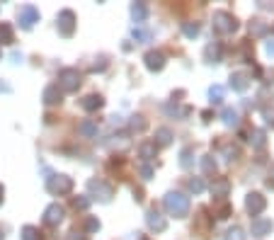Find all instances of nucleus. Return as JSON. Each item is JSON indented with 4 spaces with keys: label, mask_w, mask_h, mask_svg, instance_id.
<instances>
[{
    "label": "nucleus",
    "mask_w": 274,
    "mask_h": 240,
    "mask_svg": "<svg viewBox=\"0 0 274 240\" xmlns=\"http://www.w3.org/2000/svg\"><path fill=\"white\" fill-rule=\"evenodd\" d=\"M190 189H192L194 194H202V192H204V180H202V177H194V180H190Z\"/></svg>",
    "instance_id": "32"
},
{
    "label": "nucleus",
    "mask_w": 274,
    "mask_h": 240,
    "mask_svg": "<svg viewBox=\"0 0 274 240\" xmlns=\"http://www.w3.org/2000/svg\"><path fill=\"white\" fill-rule=\"evenodd\" d=\"M267 184L274 187V163H272V168H269V180H267Z\"/></svg>",
    "instance_id": "40"
},
{
    "label": "nucleus",
    "mask_w": 274,
    "mask_h": 240,
    "mask_svg": "<svg viewBox=\"0 0 274 240\" xmlns=\"http://www.w3.org/2000/svg\"><path fill=\"white\" fill-rule=\"evenodd\" d=\"M228 192H231V182H228L226 177H216V180L211 182V194L216 199L228 197Z\"/></svg>",
    "instance_id": "12"
},
{
    "label": "nucleus",
    "mask_w": 274,
    "mask_h": 240,
    "mask_svg": "<svg viewBox=\"0 0 274 240\" xmlns=\"http://www.w3.org/2000/svg\"><path fill=\"white\" fill-rule=\"evenodd\" d=\"M17 20H20V25L25 29H29L34 22H39V10L34 5H22L20 13H17Z\"/></svg>",
    "instance_id": "9"
},
{
    "label": "nucleus",
    "mask_w": 274,
    "mask_h": 240,
    "mask_svg": "<svg viewBox=\"0 0 274 240\" xmlns=\"http://www.w3.org/2000/svg\"><path fill=\"white\" fill-rule=\"evenodd\" d=\"M131 129H134V131H143V129H146V122H143V116H134V122H131Z\"/></svg>",
    "instance_id": "35"
},
{
    "label": "nucleus",
    "mask_w": 274,
    "mask_h": 240,
    "mask_svg": "<svg viewBox=\"0 0 274 240\" xmlns=\"http://www.w3.org/2000/svg\"><path fill=\"white\" fill-rule=\"evenodd\" d=\"M223 240H245V233H243V228L233 226L228 233H226V238H223Z\"/></svg>",
    "instance_id": "30"
},
{
    "label": "nucleus",
    "mask_w": 274,
    "mask_h": 240,
    "mask_svg": "<svg viewBox=\"0 0 274 240\" xmlns=\"http://www.w3.org/2000/svg\"><path fill=\"white\" fill-rule=\"evenodd\" d=\"M105 104V99L100 97V95H87V97L80 102V107L85 109V112H95V109H100Z\"/></svg>",
    "instance_id": "17"
},
{
    "label": "nucleus",
    "mask_w": 274,
    "mask_h": 240,
    "mask_svg": "<svg viewBox=\"0 0 274 240\" xmlns=\"http://www.w3.org/2000/svg\"><path fill=\"white\" fill-rule=\"evenodd\" d=\"M192 156H194V151H192V148H185V151H182V160H179V165H182L185 170H190V168L194 165Z\"/></svg>",
    "instance_id": "26"
},
{
    "label": "nucleus",
    "mask_w": 274,
    "mask_h": 240,
    "mask_svg": "<svg viewBox=\"0 0 274 240\" xmlns=\"http://www.w3.org/2000/svg\"><path fill=\"white\" fill-rule=\"evenodd\" d=\"M141 175H143V180H151V177H153V168H151V165H141Z\"/></svg>",
    "instance_id": "38"
},
{
    "label": "nucleus",
    "mask_w": 274,
    "mask_h": 240,
    "mask_svg": "<svg viewBox=\"0 0 274 240\" xmlns=\"http://www.w3.org/2000/svg\"><path fill=\"white\" fill-rule=\"evenodd\" d=\"M211 27L216 34H233L235 29H238V22H235V17L231 13H226V10H219V13H214V20H211Z\"/></svg>",
    "instance_id": "2"
},
{
    "label": "nucleus",
    "mask_w": 274,
    "mask_h": 240,
    "mask_svg": "<svg viewBox=\"0 0 274 240\" xmlns=\"http://www.w3.org/2000/svg\"><path fill=\"white\" fill-rule=\"evenodd\" d=\"M223 158H226L228 163L238 160V158H240V148H238V146H233V143H226V146H223Z\"/></svg>",
    "instance_id": "22"
},
{
    "label": "nucleus",
    "mask_w": 274,
    "mask_h": 240,
    "mask_svg": "<svg viewBox=\"0 0 274 240\" xmlns=\"http://www.w3.org/2000/svg\"><path fill=\"white\" fill-rule=\"evenodd\" d=\"M58 90L61 92H75L78 90V85H80V73L75 71V68H63V71L58 73Z\"/></svg>",
    "instance_id": "3"
},
{
    "label": "nucleus",
    "mask_w": 274,
    "mask_h": 240,
    "mask_svg": "<svg viewBox=\"0 0 274 240\" xmlns=\"http://www.w3.org/2000/svg\"><path fill=\"white\" fill-rule=\"evenodd\" d=\"M68 240H85V238H78V233H70V238Z\"/></svg>",
    "instance_id": "41"
},
{
    "label": "nucleus",
    "mask_w": 274,
    "mask_h": 240,
    "mask_svg": "<svg viewBox=\"0 0 274 240\" xmlns=\"http://www.w3.org/2000/svg\"><path fill=\"white\" fill-rule=\"evenodd\" d=\"M131 17H134L136 25L146 22V17H148V5H146V3H134V5H131Z\"/></svg>",
    "instance_id": "16"
},
{
    "label": "nucleus",
    "mask_w": 274,
    "mask_h": 240,
    "mask_svg": "<svg viewBox=\"0 0 274 240\" xmlns=\"http://www.w3.org/2000/svg\"><path fill=\"white\" fill-rule=\"evenodd\" d=\"M155 153H158V146H155V141H146L138 146V156L143 158V160H153L155 158Z\"/></svg>",
    "instance_id": "18"
},
{
    "label": "nucleus",
    "mask_w": 274,
    "mask_h": 240,
    "mask_svg": "<svg viewBox=\"0 0 274 240\" xmlns=\"http://www.w3.org/2000/svg\"><path fill=\"white\" fill-rule=\"evenodd\" d=\"M46 189L51 194H68L73 189V180L68 175H51V177H46Z\"/></svg>",
    "instance_id": "4"
},
{
    "label": "nucleus",
    "mask_w": 274,
    "mask_h": 240,
    "mask_svg": "<svg viewBox=\"0 0 274 240\" xmlns=\"http://www.w3.org/2000/svg\"><path fill=\"white\" fill-rule=\"evenodd\" d=\"M155 141L160 143V146H167V143L172 141V131L170 129H155Z\"/></svg>",
    "instance_id": "24"
},
{
    "label": "nucleus",
    "mask_w": 274,
    "mask_h": 240,
    "mask_svg": "<svg viewBox=\"0 0 274 240\" xmlns=\"http://www.w3.org/2000/svg\"><path fill=\"white\" fill-rule=\"evenodd\" d=\"M13 27L10 25H0V44H13Z\"/></svg>",
    "instance_id": "25"
},
{
    "label": "nucleus",
    "mask_w": 274,
    "mask_h": 240,
    "mask_svg": "<svg viewBox=\"0 0 274 240\" xmlns=\"http://www.w3.org/2000/svg\"><path fill=\"white\" fill-rule=\"evenodd\" d=\"M264 51H267V56H274V42H267Z\"/></svg>",
    "instance_id": "39"
},
{
    "label": "nucleus",
    "mask_w": 274,
    "mask_h": 240,
    "mask_svg": "<svg viewBox=\"0 0 274 240\" xmlns=\"http://www.w3.org/2000/svg\"><path fill=\"white\" fill-rule=\"evenodd\" d=\"M22 233H25V240H37V228L34 226H25Z\"/></svg>",
    "instance_id": "36"
},
{
    "label": "nucleus",
    "mask_w": 274,
    "mask_h": 240,
    "mask_svg": "<svg viewBox=\"0 0 274 240\" xmlns=\"http://www.w3.org/2000/svg\"><path fill=\"white\" fill-rule=\"evenodd\" d=\"M221 119H223L226 127H238V119H240V116H238V112H235L233 107H226V109L221 112Z\"/></svg>",
    "instance_id": "20"
},
{
    "label": "nucleus",
    "mask_w": 274,
    "mask_h": 240,
    "mask_svg": "<svg viewBox=\"0 0 274 240\" xmlns=\"http://www.w3.org/2000/svg\"><path fill=\"white\" fill-rule=\"evenodd\" d=\"M73 206H75V209H80V211H85V209L90 206V199H87V197H75V199H73Z\"/></svg>",
    "instance_id": "33"
},
{
    "label": "nucleus",
    "mask_w": 274,
    "mask_h": 240,
    "mask_svg": "<svg viewBox=\"0 0 274 240\" xmlns=\"http://www.w3.org/2000/svg\"><path fill=\"white\" fill-rule=\"evenodd\" d=\"M56 27H58V34L73 37V32H75V15H73V10H61Z\"/></svg>",
    "instance_id": "5"
},
{
    "label": "nucleus",
    "mask_w": 274,
    "mask_h": 240,
    "mask_svg": "<svg viewBox=\"0 0 274 240\" xmlns=\"http://www.w3.org/2000/svg\"><path fill=\"white\" fill-rule=\"evenodd\" d=\"M209 97H211V102H214V104H221V102H223V87L214 85V87L209 90Z\"/></svg>",
    "instance_id": "28"
},
{
    "label": "nucleus",
    "mask_w": 274,
    "mask_h": 240,
    "mask_svg": "<svg viewBox=\"0 0 274 240\" xmlns=\"http://www.w3.org/2000/svg\"><path fill=\"white\" fill-rule=\"evenodd\" d=\"M90 192L95 194V199H100V201H110L112 197H114V187L107 182H102V180H90Z\"/></svg>",
    "instance_id": "7"
},
{
    "label": "nucleus",
    "mask_w": 274,
    "mask_h": 240,
    "mask_svg": "<svg viewBox=\"0 0 274 240\" xmlns=\"http://www.w3.org/2000/svg\"><path fill=\"white\" fill-rule=\"evenodd\" d=\"M85 230H87V233H95V230H100V221L90 216V218L85 221Z\"/></svg>",
    "instance_id": "34"
},
{
    "label": "nucleus",
    "mask_w": 274,
    "mask_h": 240,
    "mask_svg": "<svg viewBox=\"0 0 274 240\" xmlns=\"http://www.w3.org/2000/svg\"><path fill=\"white\" fill-rule=\"evenodd\" d=\"M250 34H252V37H267V34H269V25L262 22V20H252V22H250Z\"/></svg>",
    "instance_id": "19"
},
{
    "label": "nucleus",
    "mask_w": 274,
    "mask_h": 240,
    "mask_svg": "<svg viewBox=\"0 0 274 240\" xmlns=\"http://www.w3.org/2000/svg\"><path fill=\"white\" fill-rule=\"evenodd\" d=\"M182 32H185V37H190V39H194V37L199 34V25H197V22H185V27H182Z\"/></svg>",
    "instance_id": "29"
},
{
    "label": "nucleus",
    "mask_w": 274,
    "mask_h": 240,
    "mask_svg": "<svg viewBox=\"0 0 274 240\" xmlns=\"http://www.w3.org/2000/svg\"><path fill=\"white\" fill-rule=\"evenodd\" d=\"M146 221H148V228H151V230H155V233L165 230V226H167V221H165V218L158 211H148V218H146Z\"/></svg>",
    "instance_id": "14"
},
{
    "label": "nucleus",
    "mask_w": 274,
    "mask_h": 240,
    "mask_svg": "<svg viewBox=\"0 0 274 240\" xmlns=\"http://www.w3.org/2000/svg\"><path fill=\"white\" fill-rule=\"evenodd\" d=\"M63 216H66V209L61 204H49L46 211H44V226H51V228L58 226L63 221Z\"/></svg>",
    "instance_id": "8"
},
{
    "label": "nucleus",
    "mask_w": 274,
    "mask_h": 240,
    "mask_svg": "<svg viewBox=\"0 0 274 240\" xmlns=\"http://www.w3.org/2000/svg\"><path fill=\"white\" fill-rule=\"evenodd\" d=\"M3 194H5V189H3V184H0V204H3Z\"/></svg>",
    "instance_id": "42"
},
{
    "label": "nucleus",
    "mask_w": 274,
    "mask_h": 240,
    "mask_svg": "<svg viewBox=\"0 0 274 240\" xmlns=\"http://www.w3.org/2000/svg\"><path fill=\"white\" fill-rule=\"evenodd\" d=\"M264 206H267V199L262 197L260 192H250L245 199V209L250 216H255V218H260V213L264 211Z\"/></svg>",
    "instance_id": "6"
},
{
    "label": "nucleus",
    "mask_w": 274,
    "mask_h": 240,
    "mask_svg": "<svg viewBox=\"0 0 274 240\" xmlns=\"http://www.w3.org/2000/svg\"><path fill=\"white\" fill-rule=\"evenodd\" d=\"M231 87L238 90V92H245L247 87H250V78H247L245 73H233L231 75Z\"/></svg>",
    "instance_id": "15"
},
{
    "label": "nucleus",
    "mask_w": 274,
    "mask_h": 240,
    "mask_svg": "<svg viewBox=\"0 0 274 240\" xmlns=\"http://www.w3.org/2000/svg\"><path fill=\"white\" fill-rule=\"evenodd\" d=\"M206 58H209V63H219L221 61V44H209V46H206Z\"/></svg>",
    "instance_id": "21"
},
{
    "label": "nucleus",
    "mask_w": 274,
    "mask_h": 240,
    "mask_svg": "<svg viewBox=\"0 0 274 240\" xmlns=\"http://www.w3.org/2000/svg\"><path fill=\"white\" fill-rule=\"evenodd\" d=\"M143 61H146V68L148 71H163L165 68V56L160 51H148Z\"/></svg>",
    "instance_id": "11"
},
{
    "label": "nucleus",
    "mask_w": 274,
    "mask_h": 240,
    "mask_svg": "<svg viewBox=\"0 0 274 240\" xmlns=\"http://www.w3.org/2000/svg\"><path fill=\"white\" fill-rule=\"evenodd\" d=\"M165 209L170 216H175V218H185L187 213H190V199L185 197L182 192H170L167 197H165Z\"/></svg>",
    "instance_id": "1"
},
{
    "label": "nucleus",
    "mask_w": 274,
    "mask_h": 240,
    "mask_svg": "<svg viewBox=\"0 0 274 240\" xmlns=\"http://www.w3.org/2000/svg\"><path fill=\"white\" fill-rule=\"evenodd\" d=\"M78 131H80L85 139H93V136H97V124H93V122L87 119V122H82L80 127H78Z\"/></svg>",
    "instance_id": "23"
},
{
    "label": "nucleus",
    "mask_w": 274,
    "mask_h": 240,
    "mask_svg": "<svg viewBox=\"0 0 274 240\" xmlns=\"http://www.w3.org/2000/svg\"><path fill=\"white\" fill-rule=\"evenodd\" d=\"M202 168H204V172H216V160H214V156L202 158Z\"/></svg>",
    "instance_id": "31"
},
{
    "label": "nucleus",
    "mask_w": 274,
    "mask_h": 240,
    "mask_svg": "<svg viewBox=\"0 0 274 240\" xmlns=\"http://www.w3.org/2000/svg\"><path fill=\"white\" fill-rule=\"evenodd\" d=\"M272 228H274V223H272V218H252V235L255 238H264V235H269L272 233Z\"/></svg>",
    "instance_id": "10"
},
{
    "label": "nucleus",
    "mask_w": 274,
    "mask_h": 240,
    "mask_svg": "<svg viewBox=\"0 0 274 240\" xmlns=\"http://www.w3.org/2000/svg\"><path fill=\"white\" fill-rule=\"evenodd\" d=\"M250 141H252V146H255V148H264V131L255 129V131L250 134Z\"/></svg>",
    "instance_id": "27"
},
{
    "label": "nucleus",
    "mask_w": 274,
    "mask_h": 240,
    "mask_svg": "<svg viewBox=\"0 0 274 240\" xmlns=\"http://www.w3.org/2000/svg\"><path fill=\"white\" fill-rule=\"evenodd\" d=\"M61 97H63V92L58 90V85H49L46 90H44V102L46 104H61Z\"/></svg>",
    "instance_id": "13"
},
{
    "label": "nucleus",
    "mask_w": 274,
    "mask_h": 240,
    "mask_svg": "<svg viewBox=\"0 0 274 240\" xmlns=\"http://www.w3.org/2000/svg\"><path fill=\"white\" fill-rule=\"evenodd\" d=\"M131 34H134V39H136V42H148V34H146L143 29H134Z\"/></svg>",
    "instance_id": "37"
}]
</instances>
